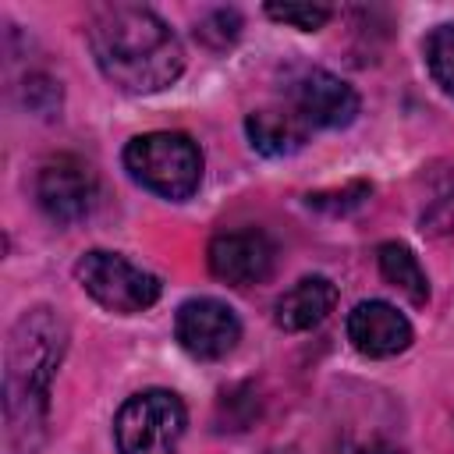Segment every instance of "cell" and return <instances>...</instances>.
<instances>
[{
    "label": "cell",
    "mask_w": 454,
    "mask_h": 454,
    "mask_svg": "<svg viewBox=\"0 0 454 454\" xmlns=\"http://www.w3.org/2000/svg\"><path fill=\"white\" fill-rule=\"evenodd\" d=\"M128 174L170 202L188 199L202 181V153L184 131H145L124 145Z\"/></svg>",
    "instance_id": "3957f363"
},
{
    "label": "cell",
    "mask_w": 454,
    "mask_h": 454,
    "mask_svg": "<svg viewBox=\"0 0 454 454\" xmlns=\"http://www.w3.org/2000/svg\"><path fill=\"white\" fill-rule=\"evenodd\" d=\"M245 135L255 153L262 156H291L305 145L309 128L305 121L284 103V106H262L245 117Z\"/></svg>",
    "instance_id": "7c38bea8"
},
{
    "label": "cell",
    "mask_w": 454,
    "mask_h": 454,
    "mask_svg": "<svg viewBox=\"0 0 454 454\" xmlns=\"http://www.w3.org/2000/svg\"><path fill=\"white\" fill-rule=\"evenodd\" d=\"M238 32H241V18H238L234 11H213V14H206V18L199 21V28H195V35H199L206 46H213V50L231 46V43L238 39Z\"/></svg>",
    "instance_id": "2e32d148"
},
{
    "label": "cell",
    "mask_w": 454,
    "mask_h": 454,
    "mask_svg": "<svg viewBox=\"0 0 454 454\" xmlns=\"http://www.w3.org/2000/svg\"><path fill=\"white\" fill-rule=\"evenodd\" d=\"M174 333L192 358L216 362L241 340V319L220 298H188L174 316Z\"/></svg>",
    "instance_id": "52a82bcc"
},
{
    "label": "cell",
    "mask_w": 454,
    "mask_h": 454,
    "mask_svg": "<svg viewBox=\"0 0 454 454\" xmlns=\"http://www.w3.org/2000/svg\"><path fill=\"white\" fill-rule=\"evenodd\" d=\"M67 348V326L64 319L39 305L25 312L7 340V372H4V408H7V429L11 440L25 450L35 447V433L46 426L50 408V380L64 358Z\"/></svg>",
    "instance_id": "7a4b0ae2"
},
{
    "label": "cell",
    "mask_w": 454,
    "mask_h": 454,
    "mask_svg": "<svg viewBox=\"0 0 454 454\" xmlns=\"http://www.w3.org/2000/svg\"><path fill=\"white\" fill-rule=\"evenodd\" d=\"M206 259H209L213 277H220L223 284H234V287H248V284H262L273 273L277 248L262 231L245 227V231L216 234L209 241Z\"/></svg>",
    "instance_id": "9c48e42d"
},
{
    "label": "cell",
    "mask_w": 454,
    "mask_h": 454,
    "mask_svg": "<svg viewBox=\"0 0 454 454\" xmlns=\"http://www.w3.org/2000/svg\"><path fill=\"white\" fill-rule=\"evenodd\" d=\"M426 67L433 82L454 96V25H436L426 39Z\"/></svg>",
    "instance_id": "5bb4252c"
},
{
    "label": "cell",
    "mask_w": 454,
    "mask_h": 454,
    "mask_svg": "<svg viewBox=\"0 0 454 454\" xmlns=\"http://www.w3.org/2000/svg\"><path fill=\"white\" fill-rule=\"evenodd\" d=\"M348 340L365 358H394L411 344V323L390 301L369 298L348 312Z\"/></svg>",
    "instance_id": "30bf717a"
},
{
    "label": "cell",
    "mask_w": 454,
    "mask_h": 454,
    "mask_svg": "<svg viewBox=\"0 0 454 454\" xmlns=\"http://www.w3.org/2000/svg\"><path fill=\"white\" fill-rule=\"evenodd\" d=\"M99 195V181L92 174V167L78 156H57L50 163H43L39 177H35V199L39 209L53 220V223H78L92 213Z\"/></svg>",
    "instance_id": "8992f818"
},
{
    "label": "cell",
    "mask_w": 454,
    "mask_h": 454,
    "mask_svg": "<svg viewBox=\"0 0 454 454\" xmlns=\"http://www.w3.org/2000/svg\"><path fill=\"white\" fill-rule=\"evenodd\" d=\"M376 262H380V273L390 287H397L411 305H426L429 301V280H426V270L419 262V255L401 245V241H383L376 248Z\"/></svg>",
    "instance_id": "4fadbf2b"
},
{
    "label": "cell",
    "mask_w": 454,
    "mask_h": 454,
    "mask_svg": "<svg viewBox=\"0 0 454 454\" xmlns=\"http://www.w3.org/2000/svg\"><path fill=\"white\" fill-rule=\"evenodd\" d=\"M266 14L273 21H284L291 28H301V32H316L330 21V7L326 4H266Z\"/></svg>",
    "instance_id": "9a60e30c"
},
{
    "label": "cell",
    "mask_w": 454,
    "mask_h": 454,
    "mask_svg": "<svg viewBox=\"0 0 454 454\" xmlns=\"http://www.w3.org/2000/svg\"><path fill=\"white\" fill-rule=\"evenodd\" d=\"M333 305H337V284H333L330 277L312 273V277H301L298 284H291V287L277 298L273 319H277L280 330L298 333V330L319 326V323L333 312Z\"/></svg>",
    "instance_id": "8fae6325"
},
{
    "label": "cell",
    "mask_w": 454,
    "mask_h": 454,
    "mask_svg": "<svg viewBox=\"0 0 454 454\" xmlns=\"http://www.w3.org/2000/svg\"><path fill=\"white\" fill-rule=\"evenodd\" d=\"M74 277L92 301H99L103 309L121 312V316L142 312L160 298V277L128 262L117 252H103V248L85 252L74 266Z\"/></svg>",
    "instance_id": "5b68a950"
},
{
    "label": "cell",
    "mask_w": 454,
    "mask_h": 454,
    "mask_svg": "<svg viewBox=\"0 0 454 454\" xmlns=\"http://www.w3.org/2000/svg\"><path fill=\"white\" fill-rule=\"evenodd\" d=\"M184 404L174 390H142L131 394L117 419H114V440L117 454H174L184 436Z\"/></svg>",
    "instance_id": "277c9868"
},
{
    "label": "cell",
    "mask_w": 454,
    "mask_h": 454,
    "mask_svg": "<svg viewBox=\"0 0 454 454\" xmlns=\"http://www.w3.org/2000/svg\"><path fill=\"white\" fill-rule=\"evenodd\" d=\"M89 50L124 92H160L184 71V46L174 28L142 4H110L89 18Z\"/></svg>",
    "instance_id": "6da1fadb"
},
{
    "label": "cell",
    "mask_w": 454,
    "mask_h": 454,
    "mask_svg": "<svg viewBox=\"0 0 454 454\" xmlns=\"http://www.w3.org/2000/svg\"><path fill=\"white\" fill-rule=\"evenodd\" d=\"M287 106L305 121V128H344L358 114V96L355 89L323 71V67H305L298 78L287 85Z\"/></svg>",
    "instance_id": "ba28073f"
},
{
    "label": "cell",
    "mask_w": 454,
    "mask_h": 454,
    "mask_svg": "<svg viewBox=\"0 0 454 454\" xmlns=\"http://www.w3.org/2000/svg\"><path fill=\"white\" fill-rule=\"evenodd\" d=\"M344 454H404V450L394 447V443H387V440H362V443L344 447Z\"/></svg>",
    "instance_id": "e0dca14e"
}]
</instances>
